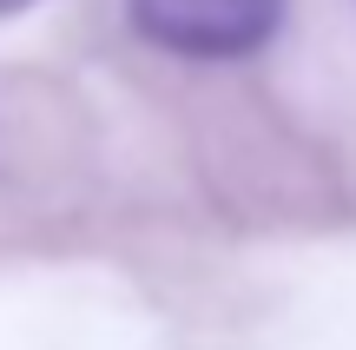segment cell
<instances>
[{
    "mask_svg": "<svg viewBox=\"0 0 356 350\" xmlns=\"http://www.w3.org/2000/svg\"><path fill=\"white\" fill-rule=\"evenodd\" d=\"M20 7H33V0H0V20H7V13H20Z\"/></svg>",
    "mask_w": 356,
    "mask_h": 350,
    "instance_id": "cell-2",
    "label": "cell"
},
{
    "mask_svg": "<svg viewBox=\"0 0 356 350\" xmlns=\"http://www.w3.org/2000/svg\"><path fill=\"white\" fill-rule=\"evenodd\" d=\"M126 7L152 47L185 60H244L270 47L284 26V0H126Z\"/></svg>",
    "mask_w": 356,
    "mask_h": 350,
    "instance_id": "cell-1",
    "label": "cell"
}]
</instances>
